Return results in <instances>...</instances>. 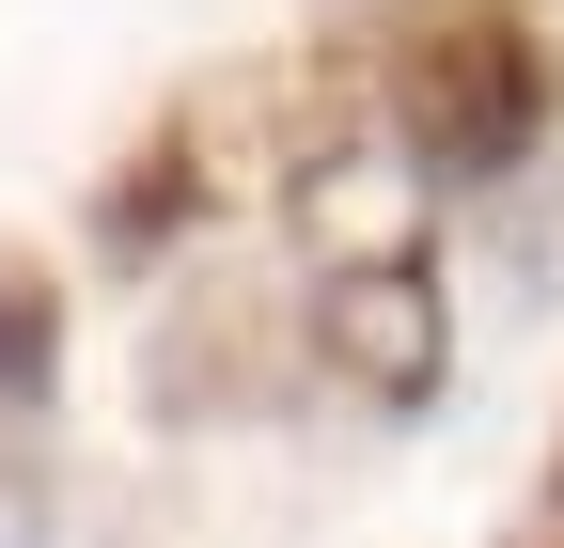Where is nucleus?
Wrapping results in <instances>:
<instances>
[{
	"label": "nucleus",
	"mask_w": 564,
	"mask_h": 548,
	"mask_svg": "<svg viewBox=\"0 0 564 548\" xmlns=\"http://www.w3.org/2000/svg\"><path fill=\"white\" fill-rule=\"evenodd\" d=\"M549 502H564V470H549Z\"/></svg>",
	"instance_id": "5"
},
{
	"label": "nucleus",
	"mask_w": 564,
	"mask_h": 548,
	"mask_svg": "<svg viewBox=\"0 0 564 548\" xmlns=\"http://www.w3.org/2000/svg\"><path fill=\"white\" fill-rule=\"evenodd\" d=\"M47 376H63V298L32 266H0V454H17V424L47 407Z\"/></svg>",
	"instance_id": "3"
},
{
	"label": "nucleus",
	"mask_w": 564,
	"mask_h": 548,
	"mask_svg": "<svg viewBox=\"0 0 564 548\" xmlns=\"http://www.w3.org/2000/svg\"><path fill=\"white\" fill-rule=\"evenodd\" d=\"M314 361L361 392V407H423V392L455 376L440 266H423V251H361V266H329V298H314Z\"/></svg>",
	"instance_id": "2"
},
{
	"label": "nucleus",
	"mask_w": 564,
	"mask_h": 548,
	"mask_svg": "<svg viewBox=\"0 0 564 548\" xmlns=\"http://www.w3.org/2000/svg\"><path fill=\"white\" fill-rule=\"evenodd\" d=\"M549 110H564V63H549V32L518 0H455L440 32L392 47V142L440 188H502L549 142Z\"/></svg>",
	"instance_id": "1"
},
{
	"label": "nucleus",
	"mask_w": 564,
	"mask_h": 548,
	"mask_svg": "<svg viewBox=\"0 0 564 548\" xmlns=\"http://www.w3.org/2000/svg\"><path fill=\"white\" fill-rule=\"evenodd\" d=\"M173 220H188V142H141V157H126V188H110V220H95V235H110V251L141 266V251H158Z\"/></svg>",
	"instance_id": "4"
}]
</instances>
